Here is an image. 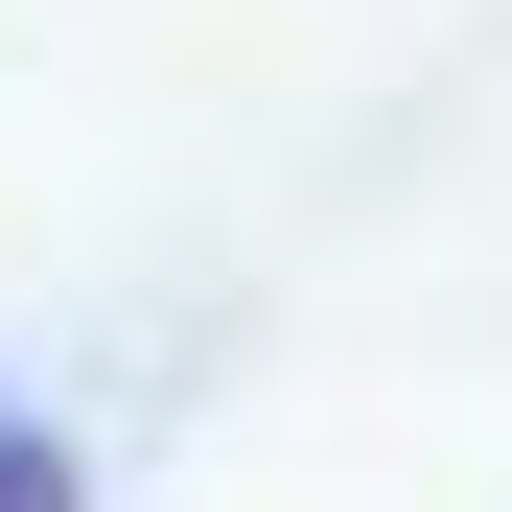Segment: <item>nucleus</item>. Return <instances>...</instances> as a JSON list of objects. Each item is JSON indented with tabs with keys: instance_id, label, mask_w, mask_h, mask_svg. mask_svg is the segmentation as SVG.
Masks as SVG:
<instances>
[{
	"instance_id": "obj_1",
	"label": "nucleus",
	"mask_w": 512,
	"mask_h": 512,
	"mask_svg": "<svg viewBox=\"0 0 512 512\" xmlns=\"http://www.w3.org/2000/svg\"><path fill=\"white\" fill-rule=\"evenodd\" d=\"M0 512H94V466H70V419H47V396H0Z\"/></svg>"
}]
</instances>
